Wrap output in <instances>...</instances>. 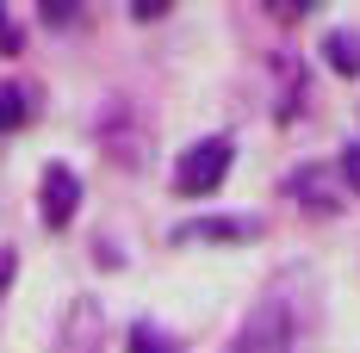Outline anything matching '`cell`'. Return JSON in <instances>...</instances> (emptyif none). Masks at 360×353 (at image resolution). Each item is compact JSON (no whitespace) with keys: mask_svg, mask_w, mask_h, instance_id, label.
Segmentation results:
<instances>
[{"mask_svg":"<svg viewBox=\"0 0 360 353\" xmlns=\"http://www.w3.org/2000/svg\"><path fill=\"white\" fill-rule=\"evenodd\" d=\"M32 118V93L25 87H0V131H19Z\"/></svg>","mask_w":360,"mask_h":353,"instance_id":"cell-7","label":"cell"},{"mask_svg":"<svg viewBox=\"0 0 360 353\" xmlns=\"http://www.w3.org/2000/svg\"><path fill=\"white\" fill-rule=\"evenodd\" d=\"M323 56H329L335 74H360V32H329Z\"/></svg>","mask_w":360,"mask_h":353,"instance_id":"cell-6","label":"cell"},{"mask_svg":"<svg viewBox=\"0 0 360 353\" xmlns=\"http://www.w3.org/2000/svg\"><path fill=\"white\" fill-rule=\"evenodd\" d=\"M249 242L255 236V223H243V217H199V223H180L174 229V242Z\"/></svg>","mask_w":360,"mask_h":353,"instance_id":"cell-5","label":"cell"},{"mask_svg":"<svg viewBox=\"0 0 360 353\" xmlns=\"http://www.w3.org/2000/svg\"><path fill=\"white\" fill-rule=\"evenodd\" d=\"M100 341H106V310H100V298H69L63 328H56V353H100Z\"/></svg>","mask_w":360,"mask_h":353,"instance_id":"cell-3","label":"cell"},{"mask_svg":"<svg viewBox=\"0 0 360 353\" xmlns=\"http://www.w3.org/2000/svg\"><path fill=\"white\" fill-rule=\"evenodd\" d=\"M75 205H81V180L56 161V168L44 174V186H37V217H44L50 229H63V223L75 217Z\"/></svg>","mask_w":360,"mask_h":353,"instance_id":"cell-4","label":"cell"},{"mask_svg":"<svg viewBox=\"0 0 360 353\" xmlns=\"http://www.w3.org/2000/svg\"><path fill=\"white\" fill-rule=\"evenodd\" d=\"M131 353H174V341H168L162 328H149V322H137V328H131Z\"/></svg>","mask_w":360,"mask_h":353,"instance_id":"cell-8","label":"cell"},{"mask_svg":"<svg viewBox=\"0 0 360 353\" xmlns=\"http://www.w3.org/2000/svg\"><path fill=\"white\" fill-rule=\"evenodd\" d=\"M224 174H230V137H205L174 161V192L180 199H205V192L224 186Z\"/></svg>","mask_w":360,"mask_h":353,"instance_id":"cell-1","label":"cell"},{"mask_svg":"<svg viewBox=\"0 0 360 353\" xmlns=\"http://www.w3.org/2000/svg\"><path fill=\"white\" fill-rule=\"evenodd\" d=\"M6 279H13V254H0V291H6Z\"/></svg>","mask_w":360,"mask_h":353,"instance_id":"cell-10","label":"cell"},{"mask_svg":"<svg viewBox=\"0 0 360 353\" xmlns=\"http://www.w3.org/2000/svg\"><path fill=\"white\" fill-rule=\"evenodd\" d=\"M335 174H342V180L360 192V142H348V149H342V168H335Z\"/></svg>","mask_w":360,"mask_h":353,"instance_id":"cell-9","label":"cell"},{"mask_svg":"<svg viewBox=\"0 0 360 353\" xmlns=\"http://www.w3.org/2000/svg\"><path fill=\"white\" fill-rule=\"evenodd\" d=\"M230 353H292V317H286V304H280V298L255 304L249 322L236 328Z\"/></svg>","mask_w":360,"mask_h":353,"instance_id":"cell-2","label":"cell"}]
</instances>
